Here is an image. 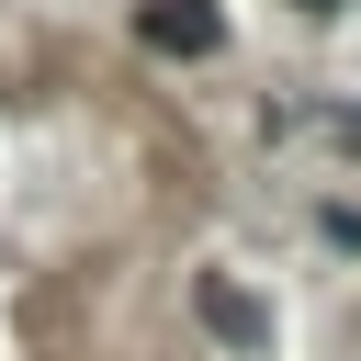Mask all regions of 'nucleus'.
Segmentation results:
<instances>
[{
    "label": "nucleus",
    "instance_id": "obj_1",
    "mask_svg": "<svg viewBox=\"0 0 361 361\" xmlns=\"http://www.w3.org/2000/svg\"><path fill=\"white\" fill-rule=\"evenodd\" d=\"M135 34H147L158 56H214V45H226L214 0H147V11H135Z\"/></svg>",
    "mask_w": 361,
    "mask_h": 361
},
{
    "label": "nucleus",
    "instance_id": "obj_2",
    "mask_svg": "<svg viewBox=\"0 0 361 361\" xmlns=\"http://www.w3.org/2000/svg\"><path fill=\"white\" fill-rule=\"evenodd\" d=\"M192 305H203V327H214L226 350H271V305H248L226 271H203V282H192Z\"/></svg>",
    "mask_w": 361,
    "mask_h": 361
},
{
    "label": "nucleus",
    "instance_id": "obj_3",
    "mask_svg": "<svg viewBox=\"0 0 361 361\" xmlns=\"http://www.w3.org/2000/svg\"><path fill=\"white\" fill-rule=\"evenodd\" d=\"M350 135H361V113H350Z\"/></svg>",
    "mask_w": 361,
    "mask_h": 361
},
{
    "label": "nucleus",
    "instance_id": "obj_4",
    "mask_svg": "<svg viewBox=\"0 0 361 361\" xmlns=\"http://www.w3.org/2000/svg\"><path fill=\"white\" fill-rule=\"evenodd\" d=\"M316 11H327V0H316Z\"/></svg>",
    "mask_w": 361,
    "mask_h": 361
}]
</instances>
